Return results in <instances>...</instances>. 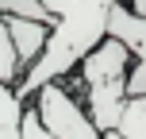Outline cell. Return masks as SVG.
Instances as JSON below:
<instances>
[{"mask_svg":"<svg viewBox=\"0 0 146 139\" xmlns=\"http://www.w3.org/2000/svg\"><path fill=\"white\" fill-rule=\"evenodd\" d=\"M131 66L135 54L123 39L104 35L85 58L77 62V85L85 89V108L92 112L100 132H115L119 116H123L127 101H131Z\"/></svg>","mask_w":146,"mask_h":139,"instance_id":"obj_1","label":"cell"},{"mask_svg":"<svg viewBox=\"0 0 146 139\" xmlns=\"http://www.w3.org/2000/svg\"><path fill=\"white\" fill-rule=\"evenodd\" d=\"M27 104L38 112L42 128L54 139H104V132L92 120V112L77 101V93L66 85V77H54L46 85H38Z\"/></svg>","mask_w":146,"mask_h":139,"instance_id":"obj_2","label":"cell"},{"mask_svg":"<svg viewBox=\"0 0 146 139\" xmlns=\"http://www.w3.org/2000/svg\"><path fill=\"white\" fill-rule=\"evenodd\" d=\"M108 35L123 39V43L131 46L135 66H131V81H127V89H131V97H142V93H146V15L131 12V8L119 0V4H115V12H111Z\"/></svg>","mask_w":146,"mask_h":139,"instance_id":"obj_3","label":"cell"},{"mask_svg":"<svg viewBox=\"0 0 146 139\" xmlns=\"http://www.w3.org/2000/svg\"><path fill=\"white\" fill-rule=\"evenodd\" d=\"M4 19H8V31H12L15 54H19V62H23V73H27V70L38 62V54L46 50L54 23H46V19H27V15H4Z\"/></svg>","mask_w":146,"mask_h":139,"instance_id":"obj_4","label":"cell"},{"mask_svg":"<svg viewBox=\"0 0 146 139\" xmlns=\"http://www.w3.org/2000/svg\"><path fill=\"white\" fill-rule=\"evenodd\" d=\"M23 112H27V101L15 93V85L0 81V139H19Z\"/></svg>","mask_w":146,"mask_h":139,"instance_id":"obj_5","label":"cell"},{"mask_svg":"<svg viewBox=\"0 0 146 139\" xmlns=\"http://www.w3.org/2000/svg\"><path fill=\"white\" fill-rule=\"evenodd\" d=\"M0 81L4 85H19L23 81V62L15 54V43H12V31H8L4 15H0Z\"/></svg>","mask_w":146,"mask_h":139,"instance_id":"obj_6","label":"cell"},{"mask_svg":"<svg viewBox=\"0 0 146 139\" xmlns=\"http://www.w3.org/2000/svg\"><path fill=\"white\" fill-rule=\"evenodd\" d=\"M123 139H146V93L142 97H131L119 116V128H115Z\"/></svg>","mask_w":146,"mask_h":139,"instance_id":"obj_7","label":"cell"},{"mask_svg":"<svg viewBox=\"0 0 146 139\" xmlns=\"http://www.w3.org/2000/svg\"><path fill=\"white\" fill-rule=\"evenodd\" d=\"M0 15H27V19H46V23H54V15L46 12L42 0H0Z\"/></svg>","mask_w":146,"mask_h":139,"instance_id":"obj_8","label":"cell"},{"mask_svg":"<svg viewBox=\"0 0 146 139\" xmlns=\"http://www.w3.org/2000/svg\"><path fill=\"white\" fill-rule=\"evenodd\" d=\"M19 139H54L42 128V120H38V112L31 108V104H27V112H23V132H19Z\"/></svg>","mask_w":146,"mask_h":139,"instance_id":"obj_9","label":"cell"},{"mask_svg":"<svg viewBox=\"0 0 146 139\" xmlns=\"http://www.w3.org/2000/svg\"><path fill=\"white\" fill-rule=\"evenodd\" d=\"M131 12H139V15H146V0H123Z\"/></svg>","mask_w":146,"mask_h":139,"instance_id":"obj_10","label":"cell"},{"mask_svg":"<svg viewBox=\"0 0 146 139\" xmlns=\"http://www.w3.org/2000/svg\"><path fill=\"white\" fill-rule=\"evenodd\" d=\"M104 139H123V135H119V132H104Z\"/></svg>","mask_w":146,"mask_h":139,"instance_id":"obj_11","label":"cell"}]
</instances>
